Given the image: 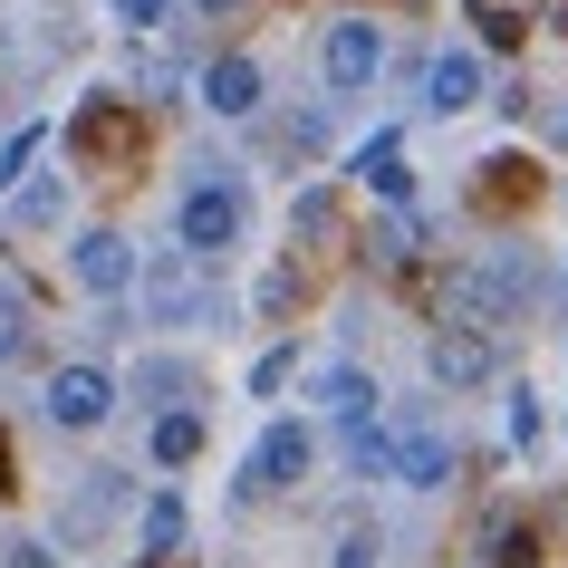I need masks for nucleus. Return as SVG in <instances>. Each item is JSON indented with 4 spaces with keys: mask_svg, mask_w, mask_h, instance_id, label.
I'll return each instance as SVG.
<instances>
[{
    "mask_svg": "<svg viewBox=\"0 0 568 568\" xmlns=\"http://www.w3.org/2000/svg\"><path fill=\"white\" fill-rule=\"evenodd\" d=\"M241 232H251V193H241V174H193L174 203V241L183 261H232Z\"/></svg>",
    "mask_w": 568,
    "mask_h": 568,
    "instance_id": "1",
    "label": "nucleus"
},
{
    "mask_svg": "<svg viewBox=\"0 0 568 568\" xmlns=\"http://www.w3.org/2000/svg\"><path fill=\"white\" fill-rule=\"evenodd\" d=\"M308 463H318V424H308V415H270V434L251 444V473H241L232 491H241V501L290 491V481H308Z\"/></svg>",
    "mask_w": 568,
    "mask_h": 568,
    "instance_id": "2",
    "label": "nucleus"
},
{
    "mask_svg": "<svg viewBox=\"0 0 568 568\" xmlns=\"http://www.w3.org/2000/svg\"><path fill=\"white\" fill-rule=\"evenodd\" d=\"M116 405H125V386H116V376H106V366H97V357L59 366V376L39 386V415L59 424V434H97V424L116 415Z\"/></svg>",
    "mask_w": 568,
    "mask_h": 568,
    "instance_id": "3",
    "label": "nucleus"
},
{
    "mask_svg": "<svg viewBox=\"0 0 568 568\" xmlns=\"http://www.w3.org/2000/svg\"><path fill=\"white\" fill-rule=\"evenodd\" d=\"M318 78H328V97H366L386 78V30H376V20H337V30L318 39Z\"/></svg>",
    "mask_w": 568,
    "mask_h": 568,
    "instance_id": "4",
    "label": "nucleus"
},
{
    "mask_svg": "<svg viewBox=\"0 0 568 568\" xmlns=\"http://www.w3.org/2000/svg\"><path fill=\"white\" fill-rule=\"evenodd\" d=\"M68 280H78L88 300H125V290H135V241L125 232H78L68 241Z\"/></svg>",
    "mask_w": 568,
    "mask_h": 568,
    "instance_id": "5",
    "label": "nucleus"
},
{
    "mask_svg": "<svg viewBox=\"0 0 568 568\" xmlns=\"http://www.w3.org/2000/svg\"><path fill=\"white\" fill-rule=\"evenodd\" d=\"M481 88H491L481 49H434V68H424V106H434V116H463V106H481Z\"/></svg>",
    "mask_w": 568,
    "mask_h": 568,
    "instance_id": "6",
    "label": "nucleus"
},
{
    "mask_svg": "<svg viewBox=\"0 0 568 568\" xmlns=\"http://www.w3.org/2000/svg\"><path fill=\"white\" fill-rule=\"evenodd\" d=\"M491 376H501V337H481V328L434 337V386H491Z\"/></svg>",
    "mask_w": 568,
    "mask_h": 568,
    "instance_id": "7",
    "label": "nucleus"
},
{
    "mask_svg": "<svg viewBox=\"0 0 568 568\" xmlns=\"http://www.w3.org/2000/svg\"><path fill=\"white\" fill-rule=\"evenodd\" d=\"M453 463H463V453H453V434H434V424L395 434V481H405V491H444Z\"/></svg>",
    "mask_w": 568,
    "mask_h": 568,
    "instance_id": "8",
    "label": "nucleus"
},
{
    "mask_svg": "<svg viewBox=\"0 0 568 568\" xmlns=\"http://www.w3.org/2000/svg\"><path fill=\"white\" fill-rule=\"evenodd\" d=\"M203 106H212V116H261V106H270L261 59H241V49H232V59H212L203 68Z\"/></svg>",
    "mask_w": 568,
    "mask_h": 568,
    "instance_id": "9",
    "label": "nucleus"
},
{
    "mask_svg": "<svg viewBox=\"0 0 568 568\" xmlns=\"http://www.w3.org/2000/svg\"><path fill=\"white\" fill-rule=\"evenodd\" d=\"M347 174H357V183H376L386 203H405V193H415V174H405V135H395V125H376V135H366L357 154H347Z\"/></svg>",
    "mask_w": 568,
    "mask_h": 568,
    "instance_id": "10",
    "label": "nucleus"
},
{
    "mask_svg": "<svg viewBox=\"0 0 568 568\" xmlns=\"http://www.w3.org/2000/svg\"><path fill=\"white\" fill-rule=\"evenodd\" d=\"M318 415L347 424V434L376 424V376H366V366H318Z\"/></svg>",
    "mask_w": 568,
    "mask_h": 568,
    "instance_id": "11",
    "label": "nucleus"
},
{
    "mask_svg": "<svg viewBox=\"0 0 568 568\" xmlns=\"http://www.w3.org/2000/svg\"><path fill=\"white\" fill-rule=\"evenodd\" d=\"M193 453H203V415H193V405H174V415H154V424H145V463L183 473Z\"/></svg>",
    "mask_w": 568,
    "mask_h": 568,
    "instance_id": "12",
    "label": "nucleus"
},
{
    "mask_svg": "<svg viewBox=\"0 0 568 568\" xmlns=\"http://www.w3.org/2000/svg\"><path fill=\"white\" fill-rule=\"evenodd\" d=\"M125 395H135L145 415H174L183 395H193V366H183V357H145V366H135V386H125Z\"/></svg>",
    "mask_w": 568,
    "mask_h": 568,
    "instance_id": "13",
    "label": "nucleus"
},
{
    "mask_svg": "<svg viewBox=\"0 0 568 568\" xmlns=\"http://www.w3.org/2000/svg\"><path fill=\"white\" fill-rule=\"evenodd\" d=\"M347 473L395 481V424H357V434H347Z\"/></svg>",
    "mask_w": 568,
    "mask_h": 568,
    "instance_id": "14",
    "label": "nucleus"
},
{
    "mask_svg": "<svg viewBox=\"0 0 568 568\" xmlns=\"http://www.w3.org/2000/svg\"><path fill=\"white\" fill-rule=\"evenodd\" d=\"M135 530H145V549H154V559H174V549H183V501H174V491H154Z\"/></svg>",
    "mask_w": 568,
    "mask_h": 568,
    "instance_id": "15",
    "label": "nucleus"
},
{
    "mask_svg": "<svg viewBox=\"0 0 568 568\" xmlns=\"http://www.w3.org/2000/svg\"><path fill=\"white\" fill-rule=\"evenodd\" d=\"M39 154H49V125H20V135H10V145H0V193H10V183L30 174Z\"/></svg>",
    "mask_w": 568,
    "mask_h": 568,
    "instance_id": "16",
    "label": "nucleus"
},
{
    "mask_svg": "<svg viewBox=\"0 0 568 568\" xmlns=\"http://www.w3.org/2000/svg\"><path fill=\"white\" fill-rule=\"evenodd\" d=\"M290 376H300V347H270V357L251 366V395H280Z\"/></svg>",
    "mask_w": 568,
    "mask_h": 568,
    "instance_id": "17",
    "label": "nucleus"
},
{
    "mask_svg": "<svg viewBox=\"0 0 568 568\" xmlns=\"http://www.w3.org/2000/svg\"><path fill=\"white\" fill-rule=\"evenodd\" d=\"M20 347H30V318H20V300L0 290V357H20Z\"/></svg>",
    "mask_w": 568,
    "mask_h": 568,
    "instance_id": "18",
    "label": "nucleus"
},
{
    "mask_svg": "<svg viewBox=\"0 0 568 568\" xmlns=\"http://www.w3.org/2000/svg\"><path fill=\"white\" fill-rule=\"evenodd\" d=\"M366 251H376V261H405V251H415V222H376V241H366Z\"/></svg>",
    "mask_w": 568,
    "mask_h": 568,
    "instance_id": "19",
    "label": "nucleus"
},
{
    "mask_svg": "<svg viewBox=\"0 0 568 568\" xmlns=\"http://www.w3.org/2000/svg\"><path fill=\"white\" fill-rule=\"evenodd\" d=\"M328 568H376V530H347V539H337V559Z\"/></svg>",
    "mask_w": 568,
    "mask_h": 568,
    "instance_id": "20",
    "label": "nucleus"
},
{
    "mask_svg": "<svg viewBox=\"0 0 568 568\" xmlns=\"http://www.w3.org/2000/svg\"><path fill=\"white\" fill-rule=\"evenodd\" d=\"M164 10H174V0H116V20H125V30H164Z\"/></svg>",
    "mask_w": 568,
    "mask_h": 568,
    "instance_id": "21",
    "label": "nucleus"
},
{
    "mask_svg": "<svg viewBox=\"0 0 568 568\" xmlns=\"http://www.w3.org/2000/svg\"><path fill=\"white\" fill-rule=\"evenodd\" d=\"M0 568H59V559H49L39 539H10V549H0Z\"/></svg>",
    "mask_w": 568,
    "mask_h": 568,
    "instance_id": "22",
    "label": "nucleus"
},
{
    "mask_svg": "<svg viewBox=\"0 0 568 568\" xmlns=\"http://www.w3.org/2000/svg\"><path fill=\"white\" fill-rule=\"evenodd\" d=\"M183 10H241V0H183Z\"/></svg>",
    "mask_w": 568,
    "mask_h": 568,
    "instance_id": "23",
    "label": "nucleus"
},
{
    "mask_svg": "<svg viewBox=\"0 0 568 568\" xmlns=\"http://www.w3.org/2000/svg\"><path fill=\"white\" fill-rule=\"evenodd\" d=\"M549 135H559V145H568V106H559V125H549Z\"/></svg>",
    "mask_w": 568,
    "mask_h": 568,
    "instance_id": "24",
    "label": "nucleus"
},
{
    "mask_svg": "<svg viewBox=\"0 0 568 568\" xmlns=\"http://www.w3.org/2000/svg\"><path fill=\"white\" fill-rule=\"evenodd\" d=\"M0 463H10V434H0Z\"/></svg>",
    "mask_w": 568,
    "mask_h": 568,
    "instance_id": "25",
    "label": "nucleus"
}]
</instances>
